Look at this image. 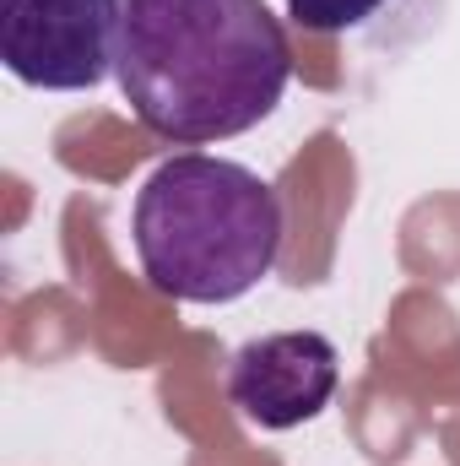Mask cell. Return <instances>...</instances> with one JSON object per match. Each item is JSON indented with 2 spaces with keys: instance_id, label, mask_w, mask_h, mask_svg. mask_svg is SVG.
I'll return each instance as SVG.
<instances>
[{
  "instance_id": "cell-1",
  "label": "cell",
  "mask_w": 460,
  "mask_h": 466,
  "mask_svg": "<svg viewBox=\"0 0 460 466\" xmlns=\"http://www.w3.org/2000/svg\"><path fill=\"white\" fill-rule=\"evenodd\" d=\"M115 76L152 136L206 147L282 104L293 49L265 0H125Z\"/></svg>"
},
{
  "instance_id": "cell-2",
  "label": "cell",
  "mask_w": 460,
  "mask_h": 466,
  "mask_svg": "<svg viewBox=\"0 0 460 466\" xmlns=\"http://www.w3.org/2000/svg\"><path fill=\"white\" fill-rule=\"evenodd\" d=\"M135 260L146 282L179 304H233L282 255V196L255 168L174 152L163 157L130 207Z\"/></svg>"
},
{
  "instance_id": "cell-3",
  "label": "cell",
  "mask_w": 460,
  "mask_h": 466,
  "mask_svg": "<svg viewBox=\"0 0 460 466\" xmlns=\"http://www.w3.org/2000/svg\"><path fill=\"white\" fill-rule=\"evenodd\" d=\"M125 0H0V60L22 87L87 93L119 60Z\"/></svg>"
},
{
  "instance_id": "cell-4",
  "label": "cell",
  "mask_w": 460,
  "mask_h": 466,
  "mask_svg": "<svg viewBox=\"0 0 460 466\" xmlns=\"http://www.w3.org/2000/svg\"><path fill=\"white\" fill-rule=\"evenodd\" d=\"M342 358L320 331H271L228 358V401L265 434L320 418L336 396Z\"/></svg>"
},
{
  "instance_id": "cell-5",
  "label": "cell",
  "mask_w": 460,
  "mask_h": 466,
  "mask_svg": "<svg viewBox=\"0 0 460 466\" xmlns=\"http://www.w3.org/2000/svg\"><path fill=\"white\" fill-rule=\"evenodd\" d=\"M385 0H287V16L309 33H346L363 27Z\"/></svg>"
}]
</instances>
